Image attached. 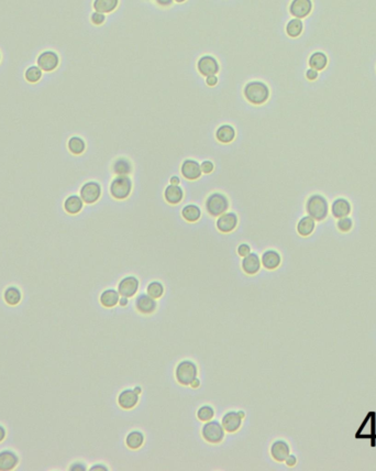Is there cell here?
Segmentation results:
<instances>
[{"label":"cell","mask_w":376,"mask_h":471,"mask_svg":"<svg viewBox=\"0 0 376 471\" xmlns=\"http://www.w3.org/2000/svg\"><path fill=\"white\" fill-rule=\"evenodd\" d=\"M243 94L247 102L259 106L267 102L268 97H270V89L263 82L253 80V82L245 85Z\"/></svg>","instance_id":"6da1fadb"},{"label":"cell","mask_w":376,"mask_h":471,"mask_svg":"<svg viewBox=\"0 0 376 471\" xmlns=\"http://www.w3.org/2000/svg\"><path fill=\"white\" fill-rule=\"evenodd\" d=\"M306 211L308 215L315 220H324L328 216L329 213L328 201L322 195H311V196L307 199Z\"/></svg>","instance_id":"7a4b0ae2"},{"label":"cell","mask_w":376,"mask_h":471,"mask_svg":"<svg viewBox=\"0 0 376 471\" xmlns=\"http://www.w3.org/2000/svg\"><path fill=\"white\" fill-rule=\"evenodd\" d=\"M229 199L225 194L214 192L207 197L205 201V207L207 213L212 217H219L220 215L226 213L229 208Z\"/></svg>","instance_id":"3957f363"},{"label":"cell","mask_w":376,"mask_h":471,"mask_svg":"<svg viewBox=\"0 0 376 471\" xmlns=\"http://www.w3.org/2000/svg\"><path fill=\"white\" fill-rule=\"evenodd\" d=\"M198 369L196 363L192 360L180 361L175 370V378L179 385L188 387L197 378Z\"/></svg>","instance_id":"277c9868"},{"label":"cell","mask_w":376,"mask_h":471,"mask_svg":"<svg viewBox=\"0 0 376 471\" xmlns=\"http://www.w3.org/2000/svg\"><path fill=\"white\" fill-rule=\"evenodd\" d=\"M132 186V181L129 175H117L111 181L109 191L113 198L123 200L130 196Z\"/></svg>","instance_id":"5b68a950"},{"label":"cell","mask_w":376,"mask_h":471,"mask_svg":"<svg viewBox=\"0 0 376 471\" xmlns=\"http://www.w3.org/2000/svg\"><path fill=\"white\" fill-rule=\"evenodd\" d=\"M226 435V430L224 429L223 424L217 421H208L205 422L203 428H201V436L203 438L210 444H219L224 440Z\"/></svg>","instance_id":"8992f818"},{"label":"cell","mask_w":376,"mask_h":471,"mask_svg":"<svg viewBox=\"0 0 376 471\" xmlns=\"http://www.w3.org/2000/svg\"><path fill=\"white\" fill-rule=\"evenodd\" d=\"M102 196V186L96 181H89L80 187V197L86 204H93Z\"/></svg>","instance_id":"52a82bcc"},{"label":"cell","mask_w":376,"mask_h":471,"mask_svg":"<svg viewBox=\"0 0 376 471\" xmlns=\"http://www.w3.org/2000/svg\"><path fill=\"white\" fill-rule=\"evenodd\" d=\"M38 66L43 72L55 71L59 65V56L56 52L52 50H46L40 53L37 58Z\"/></svg>","instance_id":"ba28073f"},{"label":"cell","mask_w":376,"mask_h":471,"mask_svg":"<svg viewBox=\"0 0 376 471\" xmlns=\"http://www.w3.org/2000/svg\"><path fill=\"white\" fill-rule=\"evenodd\" d=\"M239 223V218L237 216L236 213L229 212V213H224L223 215H220L217 219V229L223 232V233H229L236 229Z\"/></svg>","instance_id":"9c48e42d"},{"label":"cell","mask_w":376,"mask_h":471,"mask_svg":"<svg viewBox=\"0 0 376 471\" xmlns=\"http://www.w3.org/2000/svg\"><path fill=\"white\" fill-rule=\"evenodd\" d=\"M197 70L201 75L207 77L210 75H216L219 72L218 61L211 55L201 56L197 62Z\"/></svg>","instance_id":"30bf717a"},{"label":"cell","mask_w":376,"mask_h":471,"mask_svg":"<svg viewBox=\"0 0 376 471\" xmlns=\"http://www.w3.org/2000/svg\"><path fill=\"white\" fill-rule=\"evenodd\" d=\"M139 285H140L139 279L133 277V275H129V277H126L119 282L118 292L121 296H124V298L129 299L136 295V293L139 290Z\"/></svg>","instance_id":"8fae6325"},{"label":"cell","mask_w":376,"mask_h":471,"mask_svg":"<svg viewBox=\"0 0 376 471\" xmlns=\"http://www.w3.org/2000/svg\"><path fill=\"white\" fill-rule=\"evenodd\" d=\"M180 173L188 181H196L203 174L200 164L197 161L192 159H187L182 163V165H180Z\"/></svg>","instance_id":"7c38bea8"},{"label":"cell","mask_w":376,"mask_h":471,"mask_svg":"<svg viewBox=\"0 0 376 471\" xmlns=\"http://www.w3.org/2000/svg\"><path fill=\"white\" fill-rule=\"evenodd\" d=\"M158 303L155 299L151 298L149 294H140L136 299L137 311L143 315H150L156 311Z\"/></svg>","instance_id":"4fadbf2b"},{"label":"cell","mask_w":376,"mask_h":471,"mask_svg":"<svg viewBox=\"0 0 376 471\" xmlns=\"http://www.w3.org/2000/svg\"><path fill=\"white\" fill-rule=\"evenodd\" d=\"M242 417L240 416L239 412H234L230 411L227 412L223 416V421H221V424H223L224 429L228 433H236L241 428V425H242Z\"/></svg>","instance_id":"5bb4252c"},{"label":"cell","mask_w":376,"mask_h":471,"mask_svg":"<svg viewBox=\"0 0 376 471\" xmlns=\"http://www.w3.org/2000/svg\"><path fill=\"white\" fill-rule=\"evenodd\" d=\"M312 10V2L311 0H293L290 6V11L292 16L297 19L306 18L309 16Z\"/></svg>","instance_id":"9a60e30c"},{"label":"cell","mask_w":376,"mask_h":471,"mask_svg":"<svg viewBox=\"0 0 376 471\" xmlns=\"http://www.w3.org/2000/svg\"><path fill=\"white\" fill-rule=\"evenodd\" d=\"M261 267V259L259 255L254 252H250L249 254L245 255V257H243L242 262H241V268H242L243 272L247 275L257 274L260 271Z\"/></svg>","instance_id":"2e32d148"},{"label":"cell","mask_w":376,"mask_h":471,"mask_svg":"<svg viewBox=\"0 0 376 471\" xmlns=\"http://www.w3.org/2000/svg\"><path fill=\"white\" fill-rule=\"evenodd\" d=\"M290 452H291L290 445H288V444L283 439H278L276 441H274L271 446L272 458L278 462H284L287 457L290 456Z\"/></svg>","instance_id":"e0dca14e"},{"label":"cell","mask_w":376,"mask_h":471,"mask_svg":"<svg viewBox=\"0 0 376 471\" xmlns=\"http://www.w3.org/2000/svg\"><path fill=\"white\" fill-rule=\"evenodd\" d=\"M139 394L131 389L123 390L118 396V404L123 409H131L138 404Z\"/></svg>","instance_id":"ac0fdd59"},{"label":"cell","mask_w":376,"mask_h":471,"mask_svg":"<svg viewBox=\"0 0 376 471\" xmlns=\"http://www.w3.org/2000/svg\"><path fill=\"white\" fill-rule=\"evenodd\" d=\"M19 462V457L12 450L0 452V471H9L15 469Z\"/></svg>","instance_id":"d6986e66"},{"label":"cell","mask_w":376,"mask_h":471,"mask_svg":"<svg viewBox=\"0 0 376 471\" xmlns=\"http://www.w3.org/2000/svg\"><path fill=\"white\" fill-rule=\"evenodd\" d=\"M164 198L171 205H177L184 198V191L179 185L170 184L164 190Z\"/></svg>","instance_id":"ffe728a7"},{"label":"cell","mask_w":376,"mask_h":471,"mask_svg":"<svg viewBox=\"0 0 376 471\" xmlns=\"http://www.w3.org/2000/svg\"><path fill=\"white\" fill-rule=\"evenodd\" d=\"M281 262V257L280 254L275 251V250H267L263 254H262L261 258V263L267 270H275L280 266Z\"/></svg>","instance_id":"44dd1931"},{"label":"cell","mask_w":376,"mask_h":471,"mask_svg":"<svg viewBox=\"0 0 376 471\" xmlns=\"http://www.w3.org/2000/svg\"><path fill=\"white\" fill-rule=\"evenodd\" d=\"M331 213L335 218L347 217L351 213V204L346 198H337L332 203Z\"/></svg>","instance_id":"7402d4cb"},{"label":"cell","mask_w":376,"mask_h":471,"mask_svg":"<svg viewBox=\"0 0 376 471\" xmlns=\"http://www.w3.org/2000/svg\"><path fill=\"white\" fill-rule=\"evenodd\" d=\"M119 300H120V294L118 291L113 290V288H108V290H105L102 294H100V304H102L106 308H112L116 305L119 304Z\"/></svg>","instance_id":"603a6c76"},{"label":"cell","mask_w":376,"mask_h":471,"mask_svg":"<svg viewBox=\"0 0 376 471\" xmlns=\"http://www.w3.org/2000/svg\"><path fill=\"white\" fill-rule=\"evenodd\" d=\"M84 207V201L78 195H71L64 201V210L67 214L76 215L80 213Z\"/></svg>","instance_id":"cb8c5ba5"},{"label":"cell","mask_w":376,"mask_h":471,"mask_svg":"<svg viewBox=\"0 0 376 471\" xmlns=\"http://www.w3.org/2000/svg\"><path fill=\"white\" fill-rule=\"evenodd\" d=\"M236 138V129L230 125L220 126L216 131V139L220 143H230Z\"/></svg>","instance_id":"d4e9b609"},{"label":"cell","mask_w":376,"mask_h":471,"mask_svg":"<svg viewBox=\"0 0 376 471\" xmlns=\"http://www.w3.org/2000/svg\"><path fill=\"white\" fill-rule=\"evenodd\" d=\"M144 444V435L140 430H132L126 437V445L132 450L140 449Z\"/></svg>","instance_id":"484cf974"},{"label":"cell","mask_w":376,"mask_h":471,"mask_svg":"<svg viewBox=\"0 0 376 471\" xmlns=\"http://www.w3.org/2000/svg\"><path fill=\"white\" fill-rule=\"evenodd\" d=\"M315 227H316L315 219L308 215V216L303 217L298 221L297 231L300 236H303V237H308V236H310L314 232Z\"/></svg>","instance_id":"4316f807"},{"label":"cell","mask_w":376,"mask_h":471,"mask_svg":"<svg viewBox=\"0 0 376 471\" xmlns=\"http://www.w3.org/2000/svg\"><path fill=\"white\" fill-rule=\"evenodd\" d=\"M112 171L116 175H129L132 172V164L126 158H119L112 165Z\"/></svg>","instance_id":"83f0119b"},{"label":"cell","mask_w":376,"mask_h":471,"mask_svg":"<svg viewBox=\"0 0 376 471\" xmlns=\"http://www.w3.org/2000/svg\"><path fill=\"white\" fill-rule=\"evenodd\" d=\"M21 299H22V294L18 287L9 286L6 288V291L4 293V300L8 305L16 306L19 304L20 302H21Z\"/></svg>","instance_id":"f1b7e54d"},{"label":"cell","mask_w":376,"mask_h":471,"mask_svg":"<svg viewBox=\"0 0 376 471\" xmlns=\"http://www.w3.org/2000/svg\"><path fill=\"white\" fill-rule=\"evenodd\" d=\"M182 216L188 223H196L201 217V210L197 205H186L182 210Z\"/></svg>","instance_id":"f546056e"},{"label":"cell","mask_w":376,"mask_h":471,"mask_svg":"<svg viewBox=\"0 0 376 471\" xmlns=\"http://www.w3.org/2000/svg\"><path fill=\"white\" fill-rule=\"evenodd\" d=\"M119 0H93V9L102 13H109L115 10Z\"/></svg>","instance_id":"4dcf8cb0"},{"label":"cell","mask_w":376,"mask_h":471,"mask_svg":"<svg viewBox=\"0 0 376 471\" xmlns=\"http://www.w3.org/2000/svg\"><path fill=\"white\" fill-rule=\"evenodd\" d=\"M67 148L72 154H75V156H79V154H83L86 150V143L83 138L74 136L71 137L69 142H67Z\"/></svg>","instance_id":"1f68e13d"},{"label":"cell","mask_w":376,"mask_h":471,"mask_svg":"<svg viewBox=\"0 0 376 471\" xmlns=\"http://www.w3.org/2000/svg\"><path fill=\"white\" fill-rule=\"evenodd\" d=\"M328 64V57L322 52H315L309 57V66L316 71H322Z\"/></svg>","instance_id":"d6a6232c"},{"label":"cell","mask_w":376,"mask_h":471,"mask_svg":"<svg viewBox=\"0 0 376 471\" xmlns=\"http://www.w3.org/2000/svg\"><path fill=\"white\" fill-rule=\"evenodd\" d=\"M303 28H304L303 21H301L300 19L295 18V19H292L291 21L287 23L286 32L291 38H297L301 35V32H303Z\"/></svg>","instance_id":"836d02e7"},{"label":"cell","mask_w":376,"mask_h":471,"mask_svg":"<svg viewBox=\"0 0 376 471\" xmlns=\"http://www.w3.org/2000/svg\"><path fill=\"white\" fill-rule=\"evenodd\" d=\"M42 75H43V71L40 69L38 65L29 66L24 73V77L26 79V82H29L31 84L38 83L39 80L42 78Z\"/></svg>","instance_id":"e575fe53"},{"label":"cell","mask_w":376,"mask_h":471,"mask_svg":"<svg viewBox=\"0 0 376 471\" xmlns=\"http://www.w3.org/2000/svg\"><path fill=\"white\" fill-rule=\"evenodd\" d=\"M146 293L149 294L151 298L158 300L160 298H162V295L164 294V285L159 281H153L149 285H147Z\"/></svg>","instance_id":"d590c367"},{"label":"cell","mask_w":376,"mask_h":471,"mask_svg":"<svg viewBox=\"0 0 376 471\" xmlns=\"http://www.w3.org/2000/svg\"><path fill=\"white\" fill-rule=\"evenodd\" d=\"M214 416V409L210 405H203L198 408L197 417L201 422L211 421Z\"/></svg>","instance_id":"8d00e7d4"},{"label":"cell","mask_w":376,"mask_h":471,"mask_svg":"<svg viewBox=\"0 0 376 471\" xmlns=\"http://www.w3.org/2000/svg\"><path fill=\"white\" fill-rule=\"evenodd\" d=\"M337 226H338V229L340 231L348 232V231H350L352 229L353 221H352L351 218H349L348 216L347 217H342V218H339Z\"/></svg>","instance_id":"74e56055"},{"label":"cell","mask_w":376,"mask_h":471,"mask_svg":"<svg viewBox=\"0 0 376 471\" xmlns=\"http://www.w3.org/2000/svg\"><path fill=\"white\" fill-rule=\"evenodd\" d=\"M90 20H91V22L95 24V25H100V24H103L105 22V20H106V17L104 13L102 12H93L91 17H90Z\"/></svg>","instance_id":"f35d334b"},{"label":"cell","mask_w":376,"mask_h":471,"mask_svg":"<svg viewBox=\"0 0 376 471\" xmlns=\"http://www.w3.org/2000/svg\"><path fill=\"white\" fill-rule=\"evenodd\" d=\"M200 167H201V172H203V173L210 174L214 169V164L211 162V161L206 160V161H204L203 163L200 164Z\"/></svg>","instance_id":"ab89813d"},{"label":"cell","mask_w":376,"mask_h":471,"mask_svg":"<svg viewBox=\"0 0 376 471\" xmlns=\"http://www.w3.org/2000/svg\"><path fill=\"white\" fill-rule=\"evenodd\" d=\"M237 251H238V254L240 255V257H245V255H247L251 252V247L247 244H241L238 247Z\"/></svg>","instance_id":"60d3db41"},{"label":"cell","mask_w":376,"mask_h":471,"mask_svg":"<svg viewBox=\"0 0 376 471\" xmlns=\"http://www.w3.org/2000/svg\"><path fill=\"white\" fill-rule=\"evenodd\" d=\"M306 77L309 80H315L318 77V71H316L314 69H309L306 72Z\"/></svg>","instance_id":"b9f144b4"},{"label":"cell","mask_w":376,"mask_h":471,"mask_svg":"<svg viewBox=\"0 0 376 471\" xmlns=\"http://www.w3.org/2000/svg\"><path fill=\"white\" fill-rule=\"evenodd\" d=\"M206 83L208 86H214L218 83V77L216 75H210L206 77Z\"/></svg>","instance_id":"7bdbcfd3"},{"label":"cell","mask_w":376,"mask_h":471,"mask_svg":"<svg viewBox=\"0 0 376 471\" xmlns=\"http://www.w3.org/2000/svg\"><path fill=\"white\" fill-rule=\"evenodd\" d=\"M70 470L71 471H76V470H79V471H85L86 470V467L84 463H80V462H75V463H73V465L70 467Z\"/></svg>","instance_id":"ee69618b"},{"label":"cell","mask_w":376,"mask_h":471,"mask_svg":"<svg viewBox=\"0 0 376 471\" xmlns=\"http://www.w3.org/2000/svg\"><path fill=\"white\" fill-rule=\"evenodd\" d=\"M285 462H286V465H287L288 467H294L295 465H296L297 459H296V457H295L294 455H290V456H288L287 458H286Z\"/></svg>","instance_id":"f6af8a7d"},{"label":"cell","mask_w":376,"mask_h":471,"mask_svg":"<svg viewBox=\"0 0 376 471\" xmlns=\"http://www.w3.org/2000/svg\"><path fill=\"white\" fill-rule=\"evenodd\" d=\"M155 2H156V3H158L160 6L166 7V6H170V5H172L173 0H155Z\"/></svg>","instance_id":"bcb514c9"},{"label":"cell","mask_w":376,"mask_h":471,"mask_svg":"<svg viewBox=\"0 0 376 471\" xmlns=\"http://www.w3.org/2000/svg\"><path fill=\"white\" fill-rule=\"evenodd\" d=\"M6 436H7L6 428L3 425H0V443H2L6 438Z\"/></svg>","instance_id":"7dc6e473"},{"label":"cell","mask_w":376,"mask_h":471,"mask_svg":"<svg viewBox=\"0 0 376 471\" xmlns=\"http://www.w3.org/2000/svg\"><path fill=\"white\" fill-rule=\"evenodd\" d=\"M95 470H104V471H107V470H108V468H107V467L104 466V465H93V466L90 468V471H95Z\"/></svg>","instance_id":"c3c4849f"},{"label":"cell","mask_w":376,"mask_h":471,"mask_svg":"<svg viewBox=\"0 0 376 471\" xmlns=\"http://www.w3.org/2000/svg\"><path fill=\"white\" fill-rule=\"evenodd\" d=\"M170 182H171V184H173V185H179L180 180H179L178 176H172Z\"/></svg>","instance_id":"681fc988"},{"label":"cell","mask_w":376,"mask_h":471,"mask_svg":"<svg viewBox=\"0 0 376 471\" xmlns=\"http://www.w3.org/2000/svg\"><path fill=\"white\" fill-rule=\"evenodd\" d=\"M128 303H129V301H128V298H124V296H122V298H120V300H119V305L126 306V305H128Z\"/></svg>","instance_id":"f907efd6"},{"label":"cell","mask_w":376,"mask_h":471,"mask_svg":"<svg viewBox=\"0 0 376 471\" xmlns=\"http://www.w3.org/2000/svg\"><path fill=\"white\" fill-rule=\"evenodd\" d=\"M199 386H200V381H199V379H198V378H196V379H195V380H194V381L191 383V387H192V388H194V389L198 388Z\"/></svg>","instance_id":"816d5d0a"},{"label":"cell","mask_w":376,"mask_h":471,"mask_svg":"<svg viewBox=\"0 0 376 471\" xmlns=\"http://www.w3.org/2000/svg\"><path fill=\"white\" fill-rule=\"evenodd\" d=\"M134 391H136L138 394H140V393H141V388H140V387H137L136 389H134Z\"/></svg>","instance_id":"f5cc1de1"},{"label":"cell","mask_w":376,"mask_h":471,"mask_svg":"<svg viewBox=\"0 0 376 471\" xmlns=\"http://www.w3.org/2000/svg\"><path fill=\"white\" fill-rule=\"evenodd\" d=\"M239 414H240V416H241V417H242V419H244L245 414H244V412H243V411H240V412H239Z\"/></svg>","instance_id":"db71d44e"},{"label":"cell","mask_w":376,"mask_h":471,"mask_svg":"<svg viewBox=\"0 0 376 471\" xmlns=\"http://www.w3.org/2000/svg\"><path fill=\"white\" fill-rule=\"evenodd\" d=\"M175 2H176V3H178V4H182V3H185L186 0H175Z\"/></svg>","instance_id":"11a10c76"},{"label":"cell","mask_w":376,"mask_h":471,"mask_svg":"<svg viewBox=\"0 0 376 471\" xmlns=\"http://www.w3.org/2000/svg\"><path fill=\"white\" fill-rule=\"evenodd\" d=\"M0 61H2V54H0Z\"/></svg>","instance_id":"9f6ffc18"}]
</instances>
